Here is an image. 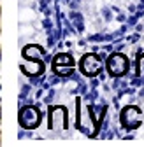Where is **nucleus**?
I'll return each instance as SVG.
<instances>
[{
	"instance_id": "nucleus-5",
	"label": "nucleus",
	"mask_w": 144,
	"mask_h": 147,
	"mask_svg": "<svg viewBox=\"0 0 144 147\" xmlns=\"http://www.w3.org/2000/svg\"><path fill=\"white\" fill-rule=\"evenodd\" d=\"M21 68H23L26 74H30V76H35V74H39V72L42 70V67H41L39 61H32V67H26V63H23Z\"/></svg>"
},
{
	"instance_id": "nucleus-7",
	"label": "nucleus",
	"mask_w": 144,
	"mask_h": 147,
	"mask_svg": "<svg viewBox=\"0 0 144 147\" xmlns=\"http://www.w3.org/2000/svg\"><path fill=\"white\" fill-rule=\"evenodd\" d=\"M139 67H141V68H139V72H142V70H144V56L141 58V61H139Z\"/></svg>"
},
{
	"instance_id": "nucleus-3",
	"label": "nucleus",
	"mask_w": 144,
	"mask_h": 147,
	"mask_svg": "<svg viewBox=\"0 0 144 147\" xmlns=\"http://www.w3.org/2000/svg\"><path fill=\"white\" fill-rule=\"evenodd\" d=\"M123 123L127 128H137L141 124V110L137 107H127L123 110Z\"/></svg>"
},
{
	"instance_id": "nucleus-6",
	"label": "nucleus",
	"mask_w": 144,
	"mask_h": 147,
	"mask_svg": "<svg viewBox=\"0 0 144 147\" xmlns=\"http://www.w3.org/2000/svg\"><path fill=\"white\" fill-rule=\"evenodd\" d=\"M35 54H37V56H41V54H42V49L39 46H28L25 49V56H35Z\"/></svg>"
},
{
	"instance_id": "nucleus-4",
	"label": "nucleus",
	"mask_w": 144,
	"mask_h": 147,
	"mask_svg": "<svg viewBox=\"0 0 144 147\" xmlns=\"http://www.w3.org/2000/svg\"><path fill=\"white\" fill-rule=\"evenodd\" d=\"M20 123L25 126V128H33L37 126L39 123V112L32 107H26L21 110V116H20Z\"/></svg>"
},
{
	"instance_id": "nucleus-2",
	"label": "nucleus",
	"mask_w": 144,
	"mask_h": 147,
	"mask_svg": "<svg viewBox=\"0 0 144 147\" xmlns=\"http://www.w3.org/2000/svg\"><path fill=\"white\" fill-rule=\"evenodd\" d=\"M107 67H109V72L113 76H121V74H125V70H127L128 61L125 56H121V54H114V56H111L109 61H107Z\"/></svg>"
},
{
	"instance_id": "nucleus-1",
	"label": "nucleus",
	"mask_w": 144,
	"mask_h": 147,
	"mask_svg": "<svg viewBox=\"0 0 144 147\" xmlns=\"http://www.w3.org/2000/svg\"><path fill=\"white\" fill-rule=\"evenodd\" d=\"M81 67H83V72L86 76H95V74H98L100 68H102V61L95 56V54H88V56L83 58Z\"/></svg>"
}]
</instances>
